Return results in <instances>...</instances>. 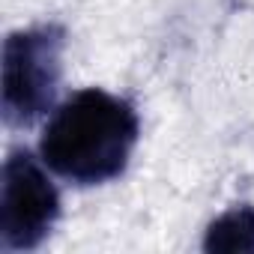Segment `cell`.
Returning a JSON list of instances; mask_svg holds the SVG:
<instances>
[{"label": "cell", "instance_id": "6da1fadb", "mask_svg": "<svg viewBox=\"0 0 254 254\" xmlns=\"http://www.w3.org/2000/svg\"><path fill=\"white\" fill-rule=\"evenodd\" d=\"M138 135L141 120L132 102L102 87H87L51 114L39 156L75 186H102L129 168Z\"/></svg>", "mask_w": 254, "mask_h": 254}, {"label": "cell", "instance_id": "7a4b0ae2", "mask_svg": "<svg viewBox=\"0 0 254 254\" xmlns=\"http://www.w3.org/2000/svg\"><path fill=\"white\" fill-rule=\"evenodd\" d=\"M63 48L66 30L60 24H39L6 36L0 63V111L6 126L27 129L51 111L63 78Z\"/></svg>", "mask_w": 254, "mask_h": 254}, {"label": "cell", "instance_id": "277c9868", "mask_svg": "<svg viewBox=\"0 0 254 254\" xmlns=\"http://www.w3.org/2000/svg\"><path fill=\"white\" fill-rule=\"evenodd\" d=\"M206 254H242L254 251V206L242 203L209 221L203 233Z\"/></svg>", "mask_w": 254, "mask_h": 254}, {"label": "cell", "instance_id": "3957f363", "mask_svg": "<svg viewBox=\"0 0 254 254\" xmlns=\"http://www.w3.org/2000/svg\"><path fill=\"white\" fill-rule=\"evenodd\" d=\"M60 218V191L27 150L9 153L0 183V245L6 251L39 248Z\"/></svg>", "mask_w": 254, "mask_h": 254}]
</instances>
